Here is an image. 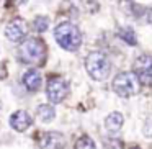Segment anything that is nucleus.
Segmentation results:
<instances>
[{
    "mask_svg": "<svg viewBox=\"0 0 152 149\" xmlns=\"http://www.w3.org/2000/svg\"><path fill=\"white\" fill-rule=\"evenodd\" d=\"M54 38L62 49L70 51V53L77 51L82 44V33L70 21H64V23L57 25L56 30H54Z\"/></svg>",
    "mask_w": 152,
    "mask_h": 149,
    "instance_id": "1",
    "label": "nucleus"
},
{
    "mask_svg": "<svg viewBox=\"0 0 152 149\" xmlns=\"http://www.w3.org/2000/svg\"><path fill=\"white\" fill-rule=\"evenodd\" d=\"M85 69L93 80L102 82V80L108 79L111 74V62L106 54L100 53V51H93L85 57Z\"/></svg>",
    "mask_w": 152,
    "mask_h": 149,
    "instance_id": "2",
    "label": "nucleus"
},
{
    "mask_svg": "<svg viewBox=\"0 0 152 149\" xmlns=\"http://www.w3.org/2000/svg\"><path fill=\"white\" fill-rule=\"evenodd\" d=\"M18 54H20L21 62L39 66L46 57V44L39 38H28V40L21 41Z\"/></svg>",
    "mask_w": 152,
    "mask_h": 149,
    "instance_id": "3",
    "label": "nucleus"
},
{
    "mask_svg": "<svg viewBox=\"0 0 152 149\" xmlns=\"http://www.w3.org/2000/svg\"><path fill=\"white\" fill-rule=\"evenodd\" d=\"M141 80L137 79L134 72H119L113 79V90L119 97H132L139 92Z\"/></svg>",
    "mask_w": 152,
    "mask_h": 149,
    "instance_id": "4",
    "label": "nucleus"
},
{
    "mask_svg": "<svg viewBox=\"0 0 152 149\" xmlns=\"http://www.w3.org/2000/svg\"><path fill=\"white\" fill-rule=\"evenodd\" d=\"M69 93V84L61 77H51L46 85V95L51 103H61Z\"/></svg>",
    "mask_w": 152,
    "mask_h": 149,
    "instance_id": "5",
    "label": "nucleus"
},
{
    "mask_svg": "<svg viewBox=\"0 0 152 149\" xmlns=\"http://www.w3.org/2000/svg\"><path fill=\"white\" fill-rule=\"evenodd\" d=\"M28 33V25L23 18H15L5 28V36L10 43H21L26 38Z\"/></svg>",
    "mask_w": 152,
    "mask_h": 149,
    "instance_id": "6",
    "label": "nucleus"
},
{
    "mask_svg": "<svg viewBox=\"0 0 152 149\" xmlns=\"http://www.w3.org/2000/svg\"><path fill=\"white\" fill-rule=\"evenodd\" d=\"M134 74L145 85H152V56H141L134 61Z\"/></svg>",
    "mask_w": 152,
    "mask_h": 149,
    "instance_id": "7",
    "label": "nucleus"
},
{
    "mask_svg": "<svg viewBox=\"0 0 152 149\" xmlns=\"http://www.w3.org/2000/svg\"><path fill=\"white\" fill-rule=\"evenodd\" d=\"M31 123H33V118H31L30 113L25 112V110H18V112H15L13 115L10 116V126L18 133L26 131L31 126Z\"/></svg>",
    "mask_w": 152,
    "mask_h": 149,
    "instance_id": "8",
    "label": "nucleus"
},
{
    "mask_svg": "<svg viewBox=\"0 0 152 149\" xmlns=\"http://www.w3.org/2000/svg\"><path fill=\"white\" fill-rule=\"evenodd\" d=\"M23 85L26 87L30 92H36L41 87V74L36 69H28L23 74Z\"/></svg>",
    "mask_w": 152,
    "mask_h": 149,
    "instance_id": "9",
    "label": "nucleus"
},
{
    "mask_svg": "<svg viewBox=\"0 0 152 149\" xmlns=\"http://www.w3.org/2000/svg\"><path fill=\"white\" fill-rule=\"evenodd\" d=\"M64 142H66V139L61 133L49 131L41 139V148H64Z\"/></svg>",
    "mask_w": 152,
    "mask_h": 149,
    "instance_id": "10",
    "label": "nucleus"
},
{
    "mask_svg": "<svg viewBox=\"0 0 152 149\" xmlns=\"http://www.w3.org/2000/svg\"><path fill=\"white\" fill-rule=\"evenodd\" d=\"M123 123H124V118H123V115L119 112L110 113V115L106 116V120H105V126L110 131V134H116V133L121 129Z\"/></svg>",
    "mask_w": 152,
    "mask_h": 149,
    "instance_id": "11",
    "label": "nucleus"
},
{
    "mask_svg": "<svg viewBox=\"0 0 152 149\" xmlns=\"http://www.w3.org/2000/svg\"><path fill=\"white\" fill-rule=\"evenodd\" d=\"M36 116L39 121L43 123H51L54 120V116H56V110H54L53 105H39L36 108Z\"/></svg>",
    "mask_w": 152,
    "mask_h": 149,
    "instance_id": "12",
    "label": "nucleus"
},
{
    "mask_svg": "<svg viewBox=\"0 0 152 149\" xmlns=\"http://www.w3.org/2000/svg\"><path fill=\"white\" fill-rule=\"evenodd\" d=\"M118 34H119V38H121L123 41H126L128 44H131V46H134V44H136V34H134V30H132V28L124 26V28L119 30Z\"/></svg>",
    "mask_w": 152,
    "mask_h": 149,
    "instance_id": "13",
    "label": "nucleus"
},
{
    "mask_svg": "<svg viewBox=\"0 0 152 149\" xmlns=\"http://www.w3.org/2000/svg\"><path fill=\"white\" fill-rule=\"evenodd\" d=\"M33 26L38 33H44L49 28V18L48 17H36L33 21Z\"/></svg>",
    "mask_w": 152,
    "mask_h": 149,
    "instance_id": "14",
    "label": "nucleus"
},
{
    "mask_svg": "<svg viewBox=\"0 0 152 149\" xmlns=\"http://www.w3.org/2000/svg\"><path fill=\"white\" fill-rule=\"evenodd\" d=\"M75 148H77V149H82V148H90V149H93V148H95V142H93V139H90L88 136H82L80 139H77Z\"/></svg>",
    "mask_w": 152,
    "mask_h": 149,
    "instance_id": "15",
    "label": "nucleus"
},
{
    "mask_svg": "<svg viewBox=\"0 0 152 149\" xmlns=\"http://www.w3.org/2000/svg\"><path fill=\"white\" fill-rule=\"evenodd\" d=\"M142 131H144V136H145V138H152V116L144 123V128H142Z\"/></svg>",
    "mask_w": 152,
    "mask_h": 149,
    "instance_id": "16",
    "label": "nucleus"
},
{
    "mask_svg": "<svg viewBox=\"0 0 152 149\" xmlns=\"http://www.w3.org/2000/svg\"><path fill=\"white\" fill-rule=\"evenodd\" d=\"M147 21L152 25V12H147Z\"/></svg>",
    "mask_w": 152,
    "mask_h": 149,
    "instance_id": "17",
    "label": "nucleus"
}]
</instances>
